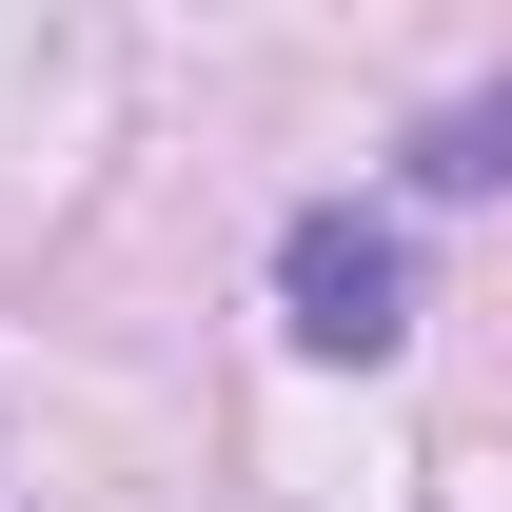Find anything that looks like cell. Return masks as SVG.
Returning <instances> with one entry per match:
<instances>
[{
  "mask_svg": "<svg viewBox=\"0 0 512 512\" xmlns=\"http://www.w3.org/2000/svg\"><path fill=\"white\" fill-rule=\"evenodd\" d=\"M276 296H296V335H316V355H394V237L375 217H296V237H276Z\"/></svg>",
  "mask_w": 512,
  "mask_h": 512,
  "instance_id": "6da1fadb",
  "label": "cell"
}]
</instances>
